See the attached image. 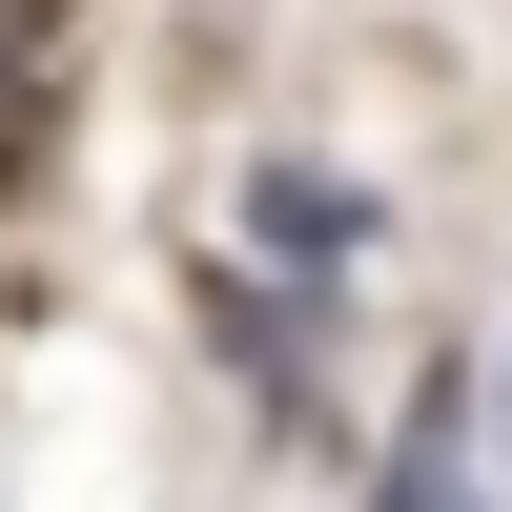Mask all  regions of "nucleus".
Instances as JSON below:
<instances>
[{
    "label": "nucleus",
    "mask_w": 512,
    "mask_h": 512,
    "mask_svg": "<svg viewBox=\"0 0 512 512\" xmlns=\"http://www.w3.org/2000/svg\"><path fill=\"white\" fill-rule=\"evenodd\" d=\"M246 267H267V308H349L369 185H349V164H246Z\"/></svg>",
    "instance_id": "nucleus-1"
},
{
    "label": "nucleus",
    "mask_w": 512,
    "mask_h": 512,
    "mask_svg": "<svg viewBox=\"0 0 512 512\" xmlns=\"http://www.w3.org/2000/svg\"><path fill=\"white\" fill-rule=\"evenodd\" d=\"M21 123H41V21L0 0V144H21Z\"/></svg>",
    "instance_id": "nucleus-2"
},
{
    "label": "nucleus",
    "mask_w": 512,
    "mask_h": 512,
    "mask_svg": "<svg viewBox=\"0 0 512 512\" xmlns=\"http://www.w3.org/2000/svg\"><path fill=\"white\" fill-rule=\"evenodd\" d=\"M472 431H492V451H512V390H472Z\"/></svg>",
    "instance_id": "nucleus-3"
}]
</instances>
